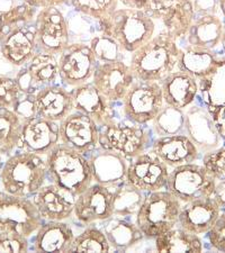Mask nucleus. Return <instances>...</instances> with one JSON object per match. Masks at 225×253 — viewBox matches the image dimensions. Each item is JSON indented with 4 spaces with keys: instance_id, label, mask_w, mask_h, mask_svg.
Returning <instances> with one entry per match:
<instances>
[{
    "instance_id": "f257e3e1",
    "label": "nucleus",
    "mask_w": 225,
    "mask_h": 253,
    "mask_svg": "<svg viewBox=\"0 0 225 253\" xmlns=\"http://www.w3.org/2000/svg\"><path fill=\"white\" fill-rule=\"evenodd\" d=\"M180 46L160 31L130 56L129 65L135 79L160 83L177 69Z\"/></svg>"
},
{
    "instance_id": "f03ea898",
    "label": "nucleus",
    "mask_w": 225,
    "mask_h": 253,
    "mask_svg": "<svg viewBox=\"0 0 225 253\" xmlns=\"http://www.w3.org/2000/svg\"><path fill=\"white\" fill-rule=\"evenodd\" d=\"M47 181L46 159L30 152L9 156L0 171L2 190L19 197L32 198Z\"/></svg>"
},
{
    "instance_id": "7ed1b4c3",
    "label": "nucleus",
    "mask_w": 225,
    "mask_h": 253,
    "mask_svg": "<svg viewBox=\"0 0 225 253\" xmlns=\"http://www.w3.org/2000/svg\"><path fill=\"white\" fill-rule=\"evenodd\" d=\"M101 32L116 41L122 51L132 54L157 34L158 24L144 11L118 7L99 20Z\"/></svg>"
},
{
    "instance_id": "20e7f679",
    "label": "nucleus",
    "mask_w": 225,
    "mask_h": 253,
    "mask_svg": "<svg viewBox=\"0 0 225 253\" xmlns=\"http://www.w3.org/2000/svg\"><path fill=\"white\" fill-rule=\"evenodd\" d=\"M47 181L71 190L78 196L93 182L86 154L59 143L46 157Z\"/></svg>"
},
{
    "instance_id": "39448f33",
    "label": "nucleus",
    "mask_w": 225,
    "mask_h": 253,
    "mask_svg": "<svg viewBox=\"0 0 225 253\" xmlns=\"http://www.w3.org/2000/svg\"><path fill=\"white\" fill-rule=\"evenodd\" d=\"M181 205L182 203L167 189L148 193L134 222L145 239L154 240L157 236L178 226Z\"/></svg>"
},
{
    "instance_id": "423d86ee",
    "label": "nucleus",
    "mask_w": 225,
    "mask_h": 253,
    "mask_svg": "<svg viewBox=\"0 0 225 253\" xmlns=\"http://www.w3.org/2000/svg\"><path fill=\"white\" fill-rule=\"evenodd\" d=\"M121 103L123 115L129 122L149 124L165 106L161 84L157 81L135 79Z\"/></svg>"
},
{
    "instance_id": "0eeeda50",
    "label": "nucleus",
    "mask_w": 225,
    "mask_h": 253,
    "mask_svg": "<svg viewBox=\"0 0 225 253\" xmlns=\"http://www.w3.org/2000/svg\"><path fill=\"white\" fill-rule=\"evenodd\" d=\"M215 185L216 180L208 173L205 167L194 162L170 169L165 189L183 204L212 197Z\"/></svg>"
},
{
    "instance_id": "6e6552de",
    "label": "nucleus",
    "mask_w": 225,
    "mask_h": 253,
    "mask_svg": "<svg viewBox=\"0 0 225 253\" xmlns=\"http://www.w3.org/2000/svg\"><path fill=\"white\" fill-rule=\"evenodd\" d=\"M149 130L142 125L113 121L99 127V148L113 150L132 159L148 150Z\"/></svg>"
},
{
    "instance_id": "1a4fd4ad",
    "label": "nucleus",
    "mask_w": 225,
    "mask_h": 253,
    "mask_svg": "<svg viewBox=\"0 0 225 253\" xmlns=\"http://www.w3.org/2000/svg\"><path fill=\"white\" fill-rule=\"evenodd\" d=\"M43 219L32 198L0 191V231H14L30 238L42 225Z\"/></svg>"
},
{
    "instance_id": "9d476101",
    "label": "nucleus",
    "mask_w": 225,
    "mask_h": 253,
    "mask_svg": "<svg viewBox=\"0 0 225 253\" xmlns=\"http://www.w3.org/2000/svg\"><path fill=\"white\" fill-rule=\"evenodd\" d=\"M61 84L71 89L92 80L97 60L88 43L71 42L58 56Z\"/></svg>"
},
{
    "instance_id": "9b49d317",
    "label": "nucleus",
    "mask_w": 225,
    "mask_h": 253,
    "mask_svg": "<svg viewBox=\"0 0 225 253\" xmlns=\"http://www.w3.org/2000/svg\"><path fill=\"white\" fill-rule=\"evenodd\" d=\"M36 45L38 52L59 56L70 44L68 20L60 7L42 8L36 15Z\"/></svg>"
},
{
    "instance_id": "f8f14e48",
    "label": "nucleus",
    "mask_w": 225,
    "mask_h": 253,
    "mask_svg": "<svg viewBox=\"0 0 225 253\" xmlns=\"http://www.w3.org/2000/svg\"><path fill=\"white\" fill-rule=\"evenodd\" d=\"M146 14L177 42L185 39L195 17L190 0H149Z\"/></svg>"
},
{
    "instance_id": "ddd939ff",
    "label": "nucleus",
    "mask_w": 225,
    "mask_h": 253,
    "mask_svg": "<svg viewBox=\"0 0 225 253\" xmlns=\"http://www.w3.org/2000/svg\"><path fill=\"white\" fill-rule=\"evenodd\" d=\"M169 172V167L152 150H146L131 159L125 180L148 194L165 189Z\"/></svg>"
},
{
    "instance_id": "4468645a",
    "label": "nucleus",
    "mask_w": 225,
    "mask_h": 253,
    "mask_svg": "<svg viewBox=\"0 0 225 253\" xmlns=\"http://www.w3.org/2000/svg\"><path fill=\"white\" fill-rule=\"evenodd\" d=\"M73 216L85 225L104 222L112 217L114 216L113 187L92 182L77 196Z\"/></svg>"
},
{
    "instance_id": "2eb2a0df",
    "label": "nucleus",
    "mask_w": 225,
    "mask_h": 253,
    "mask_svg": "<svg viewBox=\"0 0 225 253\" xmlns=\"http://www.w3.org/2000/svg\"><path fill=\"white\" fill-rule=\"evenodd\" d=\"M135 77L125 61H110L98 63L92 76V84L112 104L121 103Z\"/></svg>"
},
{
    "instance_id": "dca6fc26",
    "label": "nucleus",
    "mask_w": 225,
    "mask_h": 253,
    "mask_svg": "<svg viewBox=\"0 0 225 253\" xmlns=\"http://www.w3.org/2000/svg\"><path fill=\"white\" fill-rule=\"evenodd\" d=\"M60 143L87 156L99 148V127L89 116L73 111L59 123Z\"/></svg>"
},
{
    "instance_id": "f3484780",
    "label": "nucleus",
    "mask_w": 225,
    "mask_h": 253,
    "mask_svg": "<svg viewBox=\"0 0 225 253\" xmlns=\"http://www.w3.org/2000/svg\"><path fill=\"white\" fill-rule=\"evenodd\" d=\"M77 196L54 182H48L32 197L43 221H68L73 216Z\"/></svg>"
},
{
    "instance_id": "a211bd4d",
    "label": "nucleus",
    "mask_w": 225,
    "mask_h": 253,
    "mask_svg": "<svg viewBox=\"0 0 225 253\" xmlns=\"http://www.w3.org/2000/svg\"><path fill=\"white\" fill-rule=\"evenodd\" d=\"M16 81L23 92L36 93L40 89L58 84L59 59L48 53L36 52L35 55L23 65Z\"/></svg>"
},
{
    "instance_id": "6ab92c4d",
    "label": "nucleus",
    "mask_w": 225,
    "mask_h": 253,
    "mask_svg": "<svg viewBox=\"0 0 225 253\" xmlns=\"http://www.w3.org/2000/svg\"><path fill=\"white\" fill-rule=\"evenodd\" d=\"M60 143L59 123L40 116L24 121L18 150L46 157Z\"/></svg>"
},
{
    "instance_id": "aec40b11",
    "label": "nucleus",
    "mask_w": 225,
    "mask_h": 253,
    "mask_svg": "<svg viewBox=\"0 0 225 253\" xmlns=\"http://www.w3.org/2000/svg\"><path fill=\"white\" fill-rule=\"evenodd\" d=\"M185 134L194 142L199 153H207L221 146V137L206 107L190 105L185 109Z\"/></svg>"
},
{
    "instance_id": "412c9836",
    "label": "nucleus",
    "mask_w": 225,
    "mask_h": 253,
    "mask_svg": "<svg viewBox=\"0 0 225 253\" xmlns=\"http://www.w3.org/2000/svg\"><path fill=\"white\" fill-rule=\"evenodd\" d=\"M93 182L116 187L125 181L130 159L113 150L97 148L87 154Z\"/></svg>"
},
{
    "instance_id": "4be33fe9",
    "label": "nucleus",
    "mask_w": 225,
    "mask_h": 253,
    "mask_svg": "<svg viewBox=\"0 0 225 253\" xmlns=\"http://www.w3.org/2000/svg\"><path fill=\"white\" fill-rule=\"evenodd\" d=\"M73 99V111L80 112L89 116L98 125V127L115 121L114 105L101 95L92 81L71 89Z\"/></svg>"
},
{
    "instance_id": "5701e85b",
    "label": "nucleus",
    "mask_w": 225,
    "mask_h": 253,
    "mask_svg": "<svg viewBox=\"0 0 225 253\" xmlns=\"http://www.w3.org/2000/svg\"><path fill=\"white\" fill-rule=\"evenodd\" d=\"M220 214L221 208L212 197L195 199L181 205L178 226L196 235H205Z\"/></svg>"
},
{
    "instance_id": "b1692460",
    "label": "nucleus",
    "mask_w": 225,
    "mask_h": 253,
    "mask_svg": "<svg viewBox=\"0 0 225 253\" xmlns=\"http://www.w3.org/2000/svg\"><path fill=\"white\" fill-rule=\"evenodd\" d=\"M150 150H152L170 169L194 163L198 160L200 154L194 142L185 133L157 137L152 142Z\"/></svg>"
},
{
    "instance_id": "393cba45",
    "label": "nucleus",
    "mask_w": 225,
    "mask_h": 253,
    "mask_svg": "<svg viewBox=\"0 0 225 253\" xmlns=\"http://www.w3.org/2000/svg\"><path fill=\"white\" fill-rule=\"evenodd\" d=\"M198 85L207 112L225 141V62L214 75L198 80Z\"/></svg>"
},
{
    "instance_id": "a878e982",
    "label": "nucleus",
    "mask_w": 225,
    "mask_h": 253,
    "mask_svg": "<svg viewBox=\"0 0 225 253\" xmlns=\"http://www.w3.org/2000/svg\"><path fill=\"white\" fill-rule=\"evenodd\" d=\"M165 104L182 109L194 104L199 92L198 80L183 70L176 69L160 81Z\"/></svg>"
},
{
    "instance_id": "bb28decb",
    "label": "nucleus",
    "mask_w": 225,
    "mask_h": 253,
    "mask_svg": "<svg viewBox=\"0 0 225 253\" xmlns=\"http://www.w3.org/2000/svg\"><path fill=\"white\" fill-rule=\"evenodd\" d=\"M38 52L34 23L17 28L0 42V53L7 62L22 68Z\"/></svg>"
},
{
    "instance_id": "cd10ccee",
    "label": "nucleus",
    "mask_w": 225,
    "mask_h": 253,
    "mask_svg": "<svg viewBox=\"0 0 225 253\" xmlns=\"http://www.w3.org/2000/svg\"><path fill=\"white\" fill-rule=\"evenodd\" d=\"M38 116L60 123L73 112V99L70 89L55 84L44 87L35 93Z\"/></svg>"
},
{
    "instance_id": "c85d7f7f",
    "label": "nucleus",
    "mask_w": 225,
    "mask_h": 253,
    "mask_svg": "<svg viewBox=\"0 0 225 253\" xmlns=\"http://www.w3.org/2000/svg\"><path fill=\"white\" fill-rule=\"evenodd\" d=\"M76 233L65 221H43L35 232L33 250L35 252H70Z\"/></svg>"
},
{
    "instance_id": "c756f323",
    "label": "nucleus",
    "mask_w": 225,
    "mask_h": 253,
    "mask_svg": "<svg viewBox=\"0 0 225 253\" xmlns=\"http://www.w3.org/2000/svg\"><path fill=\"white\" fill-rule=\"evenodd\" d=\"M224 62L225 56L219 55L213 50L185 45L180 47L177 69L202 80L214 75Z\"/></svg>"
},
{
    "instance_id": "7c9ffc66",
    "label": "nucleus",
    "mask_w": 225,
    "mask_h": 253,
    "mask_svg": "<svg viewBox=\"0 0 225 253\" xmlns=\"http://www.w3.org/2000/svg\"><path fill=\"white\" fill-rule=\"evenodd\" d=\"M223 24L220 15L195 16L185 36L187 45L214 51L221 45Z\"/></svg>"
},
{
    "instance_id": "2f4dec72",
    "label": "nucleus",
    "mask_w": 225,
    "mask_h": 253,
    "mask_svg": "<svg viewBox=\"0 0 225 253\" xmlns=\"http://www.w3.org/2000/svg\"><path fill=\"white\" fill-rule=\"evenodd\" d=\"M100 228L107 238L112 251L126 252L133 250L145 239L136 223L117 216L106 219Z\"/></svg>"
},
{
    "instance_id": "473e14b6",
    "label": "nucleus",
    "mask_w": 225,
    "mask_h": 253,
    "mask_svg": "<svg viewBox=\"0 0 225 253\" xmlns=\"http://www.w3.org/2000/svg\"><path fill=\"white\" fill-rule=\"evenodd\" d=\"M154 250L169 253H199L204 250V243L199 235L176 226L154 239Z\"/></svg>"
},
{
    "instance_id": "72a5a7b5",
    "label": "nucleus",
    "mask_w": 225,
    "mask_h": 253,
    "mask_svg": "<svg viewBox=\"0 0 225 253\" xmlns=\"http://www.w3.org/2000/svg\"><path fill=\"white\" fill-rule=\"evenodd\" d=\"M145 195V193L126 180L116 187H113L114 216L126 219L134 217L135 219Z\"/></svg>"
},
{
    "instance_id": "f704fd0d",
    "label": "nucleus",
    "mask_w": 225,
    "mask_h": 253,
    "mask_svg": "<svg viewBox=\"0 0 225 253\" xmlns=\"http://www.w3.org/2000/svg\"><path fill=\"white\" fill-rule=\"evenodd\" d=\"M24 121L13 109L0 108V156H11L18 149Z\"/></svg>"
},
{
    "instance_id": "c9c22d12",
    "label": "nucleus",
    "mask_w": 225,
    "mask_h": 253,
    "mask_svg": "<svg viewBox=\"0 0 225 253\" xmlns=\"http://www.w3.org/2000/svg\"><path fill=\"white\" fill-rule=\"evenodd\" d=\"M38 8H34L25 2L11 7L10 9L0 13V42L11 32L28 24L35 22Z\"/></svg>"
},
{
    "instance_id": "e433bc0d",
    "label": "nucleus",
    "mask_w": 225,
    "mask_h": 253,
    "mask_svg": "<svg viewBox=\"0 0 225 253\" xmlns=\"http://www.w3.org/2000/svg\"><path fill=\"white\" fill-rule=\"evenodd\" d=\"M151 123L157 137L185 133V111L165 104L161 112Z\"/></svg>"
},
{
    "instance_id": "4c0bfd02",
    "label": "nucleus",
    "mask_w": 225,
    "mask_h": 253,
    "mask_svg": "<svg viewBox=\"0 0 225 253\" xmlns=\"http://www.w3.org/2000/svg\"><path fill=\"white\" fill-rule=\"evenodd\" d=\"M112 251V247L100 227L88 226L76 235L70 252L107 253Z\"/></svg>"
},
{
    "instance_id": "58836bf2",
    "label": "nucleus",
    "mask_w": 225,
    "mask_h": 253,
    "mask_svg": "<svg viewBox=\"0 0 225 253\" xmlns=\"http://www.w3.org/2000/svg\"><path fill=\"white\" fill-rule=\"evenodd\" d=\"M89 46L95 54L98 63L110 61H124L125 53L122 51L116 41L110 36L99 33L89 41Z\"/></svg>"
},
{
    "instance_id": "ea45409f",
    "label": "nucleus",
    "mask_w": 225,
    "mask_h": 253,
    "mask_svg": "<svg viewBox=\"0 0 225 253\" xmlns=\"http://www.w3.org/2000/svg\"><path fill=\"white\" fill-rule=\"evenodd\" d=\"M68 5L79 13L97 20L107 18L118 7V0H69Z\"/></svg>"
},
{
    "instance_id": "a19ab883",
    "label": "nucleus",
    "mask_w": 225,
    "mask_h": 253,
    "mask_svg": "<svg viewBox=\"0 0 225 253\" xmlns=\"http://www.w3.org/2000/svg\"><path fill=\"white\" fill-rule=\"evenodd\" d=\"M202 165L216 181L225 180V146H219L204 154Z\"/></svg>"
},
{
    "instance_id": "79ce46f5",
    "label": "nucleus",
    "mask_w": 225,
    "mask_h": 253,
    "mask_svg": "<svg viewBox=\"0 0 225 253\" xmlns=\"http://www.w3.org/2000/svg\"><path fill=\"white\" fill-rule=\"evenodd\" d=\"M22 93L16 79L0 76V108L13 109Z\"/></svg>"
},
{
    "instance_id": "37998d69",
    "label": "nucleus",
    "mask_w": 225,
    "mask_h": 253,
    "mask_svg": "<svg viewBox=\"0 0 225 253\" xmlns=\"http://www.w3.org/2000/svg\"><path fill=\"white\" fill-rule=\"evenodd\" d=\"M28 249L26 236L14 231H0V253H24Z\"/></svg>"
},
{
    "instance_id": "c03bdc74",
    "label": "nucleus",
    "mask_w": 225,
    "mask_h": 253,
    "mask_svg": "<svg viewBox=\"0 0 225 253\" xmlns=\"http://www.w3.org/2000/svg\"><path fill=\"white\" fill-rule=\"evenodd\" d=\"M206 235L208 242L214 250L225 252V211H221L218 219Z\"/></svg>"
},
{
    "instance_id": "a18cd8bd",
    "label": "nucleus",
    "mask_w": 225,
    "mask_h": 253,
    "mask_svg": "<svg viewBox=\"0 0 225 253\" xmlns=\"http://www.w3.org/2000/svg\"><path fill=\"white\" fill-rule=\"evenodd\" d=\"M15 113L23 118V121L31 120L33 117L38 116V109H36V101H35V93H27L23 92L22 96L19 97L15 107L13 108Z\"/></svg>"
},
{
    "instance_id": "49530a36",
    "label": "nucleus",
    "mask_w": 225,
    "mask_h": 253,
    "mask_svg": "<svg viewBox=\"0 0 225 253\" xmlns=\"http://www.w3.org/2000/svg\"><path fill=\"white\" fill-rule=\"evenodd\" d=\"M195 16L220 15L219 0H190Z\"/></svg>"
},
{
    "instance_id": "de8ad7c7",
    "label": "nucleus",
    "mask_w": 225,
    "mask_h": 253,
    "mask_svg": "<svg viewBox=\"0 0 225 253\" xmlns=\"http://www.w3.org/2000/svg\"><path fill=\"white\" fill-rule=\"evenodd\" d=\"M23 2L27 3L38 9L48 7H61L63 5H68L69 0H23Z\"/></svg>"
},
{
    "instance_id": "09e8293b",
    "label": "nucleus",
    "mask_w": 225,
    "mask_h": 253,
    "mask_svg": "<svg viewBox=\"0 0 225 253\" xmlns=\"http://www.w3.org/2000/svg\"><path fill=\"white\" fill-rule=\"evenodd\" d=\"M212 198L220 206L221 211H225V180L216 181L215 189L212 195Z\"/></svg>"
},
{
    "instance_id": "8fccbe9b",
    "label": "nucleus",
    "mask_w": 225,
    "mask_h": 253,
    "mask_svg": "<svg viewBox=\"0 0 225 253\" xmlns=\"http://www.w3.org/2000/svg\"><path fill=\"white\" fill-rule=\"evenodd\" d=\"M120 5L123 7L132 8V9L141 10L146 13L149 6V0H118Z\"/></svg>"
},
{
    "instance_id": "3c124183",
    "label": "nucleus",
    "mask_w": 225,
    "mask_h": 253,
    "mask_svg": "<svg viewBox=\"0 0 225 253\" xmlns=\"http://www.w3.org/2000/svg\"><path fill=\"white\" fill-rule=\"evenodd\" d=\"M219 5H220L221 14H222L223 18L225 19V0H219Z\"/></svg>"
},
{
    "instance_id": "603ef678",
    "label": "nucleus",
    "mask_w": 225,
    "mask_h": 253,
    "mask_svg": "<svg viewBox=\"0 0 225 253\" xmlns=\"http://www.w3.org/2000/svg\"><path fill=\"white\" fill-rule=\"evenodd\" d=\"M221 46H222L223 51L225 53V19L223 24V34H222V41H221Z\"/></svg>"
},
{
    "instance_id": "864d4df0",
    "label": "nucleus",
    "mask_w": 225,
    "mask_h": 253,
    "mask_svg": "<svg viewBox=\"0 0 225 253\" xmlns=\"http://www.w3.org/2000/svg\"><path fill=\"white\" fill-rule=\"evenodd\" d=\"M2 168V162H1V156H0V171H1Z\"/></svg>"
}]
</instances>
